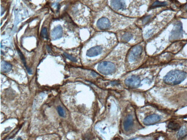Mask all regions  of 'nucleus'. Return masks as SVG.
I'll return each instance as SVG.
<instances>
[{"label": "nucleus", "mask_w": 187, "mask_h": 140, "mask_svg": "<svg viewBox=\"0 0 187 140\" xmlns=\"http://www.w3.org/2000/svg\"><path fill=\"white\" fill-rule=\"evenodd\" d=\"M105 49V47H103V45L98 44L93 45V46L91 47L86 52V56L89 57H94L99 56L103 52V50Z\"/></svg>", "instance_id": "obj_4"}, {"label": "nucleus", "mask_w": 187, "mask_h": 140, "mask_svg": "<svg viewBox=\"0 0 187 140\" xmlns=\"http://www.w3.org/2000/svg\"><path fill=\"white\" fill-rule=\"evenodd\" d=\"M97 69L99 72L102 74L109 75L115 72L116 67L111 62L103 61L99 63Z\"/></svg>", "instance_id": "obj_2"}, {"label": "nucleus", "mask_w": 187, "mask_h": 140, "mask_svg": "<svg viewBox=\"0 0 187 140\" xmlns=\"http://www.w3.org/2000/svg\"><path fill=\"white\" fill-rule=\"evenodd\" d=\"M151 18V16H148L144 18L143 20V23H147L150 20V19Z\"/></svg>", "instance_id": "obj_21"}, {"label": "nucleus", "mask_w": 187, "mask_h": 140, "mask_svg": "<svg viewBox=\"0 0 187 140\" xmlns=\"http://www.w3.org/2000/svg\"><path fill=\"white\" fill-rule=\"evenodd\" d=\"M185 9L186 10V11H187V5H186L185 7Z\"/></svg>", "instance_id": "obj_22"}, {"label": "nucleus", "mask_w": 187, "mask_h": 140, "mask_svg": "<svg viewBox=\"0 0 187 140\" xmlns=\"http://www.w3.org/2000/svg\"><path fill=\"white\" fill-rule=\"evenodd\" d=\"M167 5H168V3L166 2H156L153 4L152 7V8H155L157 7L165 6Z\"/></svg>", "instance_id": "obj_18"}, {"label": "nucleus", "mask_w": 187, "mask_h": 140, "mask_svg": "<svg viewBox=\"0 0 187 140\" xmlns=\"http://www.w3.org/2000/svg\"><path fill=\"white\" fill-rule=\"evenodd\" d=\"M143 51V47L141 45H138L134 47L129 55L128 59L130 61L133 63L137 61L141 57Z\"/></svg>", "instance_id": "obj_3"}, {"label": "nucleus", "mask_w": 187, "mask_h": 140, "mask_svg": "<svg viewBox=\"0 0 187 140\" xmlns=\"http://www.w3.org/2000/svg\"><path fill=\"white\" fill-rule=\"evenodd\" d=\"M168 128L173 130H177L179 129L180 126L179 124L177 123L171 122L169 123L168 125Z\"/></svg>", "instance_id": "obj_16"}, {"label": "nucleus", "mask_w": 187, "mask_h": 140, "mask_svg": "<svg viewBox=\"0 0 187 140\" xmlns=\"http://www.w3.org/2000/svg\"><path fill=\"white\" fill-rule=\"evenodd\" d=\"M96 26L99 29L105 30L110 29L111 27V24L108 18L106 17H103L98 20Z\"/></svg>", "instance_id": "obj_6"}, {"label": "nucleus", "mask_w": 187, "mask_h": 140, "mask_svg": "<svg viewBox=\"0 0 187 140\" xmlns=\"http://www.w3.org/2000/svg\"><path fill=\"white\" fill-rule=\"evenodd\" d=\"M182 30L181 23L178 22L174 26L170 36V40H174L179 39L182 37Z\"/></svg>", "instance_id": "obj_5"}, {"label": "nucleus", "mask_w": 187, "mask_h": 140, "mask_svg": "<svg viewBox=\"0 0 187 140\" xmlns=\"http://www.w3.org/2000/svg\"><path fill=\"white\" fill-rule=\"evenodd\" d=\"M125 84L127 87L136 88L140 86L141 81L139 77L135 76H130L126 79Z\"/></svg>", "instance_id": "obj_7"}, {"label": "nucleus", "mask_w": 187, "mask_h": 140, "mask_svg": "<svg viewBox=\"0 0 187 140\" xmlns=\"http://www.w3.org/2000/svg\"><path fill=\"white\" fill-rule=\"evenodd\" d=\"M187 134V129L185 127H182L180 128L177 134L178 137L179 138H184Z\"/></svg>", "instance_id": "obj_15"}, {"label": "nucleus", "mask_w": 187, "mask_h": 140, "mask_svg": "<svg viewBox=\"0 0 187 140\" xmlns=\"http://www.w3.org/2000/svg\"><path fill=\"white\" fill-rule=\"evenodd\" d=\"M133 123L134 121L132 116L131 115H128L124 121V127L125 130L127 131H129L132 127Z\"/></svg>", "instance_id": "obj_11"}, {"label": "nucleus", "mask_w": 187, "mask_h": 140, "mask_svg": "<svg viewBox=\"0 0 187 140\" xmlns=\"http://www.w3.org/2000/svg\"><path fill=\"white\" fill-rule=\"evenodd\" d=\"M41 36H42V38L46 39H48V37L47 29L45 27L42 28V31H41Z\"/></svg>", "instance_id": "obj_17"}, {"label": "nucleus", "mask_w": 187, "mask_h": 140, "mask_svg": "<svg viewBox=\"0 0 187 140\" xmlns=\"http://www.w3.org/2000/svg\"><path fill=\"white\" fill-rule=\"evenodd\" d=\"M19 139H21V138H18L17 139V140H19Z\"/></svg>", "instance_id": "obj_23"}, {"label": "nucleus", "mask_w": 187, "mask_h": 140, "mask_svg": "<svg viewBox=\"0 0 187 140\" xmlns=\"http://www.w3.org/2000/svg\"><path fill=\"white\" fill-rule=\"evenodd\" d=\"M17 51L18 54H19L20 57L21 59V60H22L23 63L24 65L25 68H26L27 69V70L28 73L30 74H32V70H31V69L29 68L27 66L26 60H25V59L24 56V55L19 49H18V50L17 49Z\"/></svg>", "instance_id": "obj_14"}, {"label": "nucleus", "mask_w": 187, "mask_h": 140, "mask_svg": "<svg viewBox=\"0 0 187 140\" xmlns=\"http://www.w3.org/2000/svg\"><path fill=\"white\" fill-rule=\"evenodd\" d=\"M186 73L180 70H171L163 78L166 84L170 85H176L180 84L185 80Z\"/></svg>", "instance_id": "obj_1"}, {"label": "nucleus", "mask_w": 187, "mask_h": 140, "mask_svg": "<svg viewBox=\"0 0 187 140\" xmlns=\"http://www.w3.org/2000/svg\"><path fill=\"white\" fill-rule=\"evenodd\" d=\"M110 5L116 11H124L127 8L125 0H111Z\"/></svg>", "instance_id": "obj_8"}, {"label": "nucleus", "mask_w": 187, "mask_h": 140, "mask_svg": "<svg viewBox=\"0 0 187 140\" xmlns=\"http://www.w3.org/2000/svg\"><path fill=\"white\" fill-rule=\"evenodd\" d=\"M63 54L65 57L69 59V60L71 61H72L73 62H77V59H76V58L72 56L71 55L69 54L66 53H64Z\"/></svg>", "instance_id": "obj_20"}, {"label": "nucleus", "mask_w": 187, "mask_h": 140, "mask_svg": "<svg viewBox=\"0 0 187 140\" xmlns=\"http://www.w3.org/2000/svg\"><path fill=\"white\" fill-rule=\"evenodd\" d=\"M161 117L157 114H152L145 118L143 121L144 124L150 126L156 123L161 121Z\"/></svg>", "instance_id": "obj_10"}, {"label": "nucleus", "mask_w": 187, "mask_h": 140, "mask_svg": "<svg viewBox=\"0 0 187 140\" xmlns=\"http://www.w3.org/2000/svg\"><path fill=\"white\" fill-rule=\"evenodd\" d=\"M57 112L59 115L61 117H65V113L63 109L60 106L57 107Z\"/></svg>", "instance_id": "obj_19"}, {"label": "nucleus", "mask_w": 187, "mask_h": 140, "mask_svg": "<svg viewBox=\"0 0 187 140\" xmlns=\"http://www.w3.org/2000/svg\"><path fill=\"white\" fill-rule=\"evenodd\" d=\"M134 37V35L131 32H125L122 34L120 39L123 42H127L131 41Z\"/></svg>", "instance_id": "obj_13"}, {"label": "nucleus", "mask_w": 187, "mask_h": 140, "mask_svg": "<svg viewBox=\"0 0 187 140\" xmlns=\"http://www.w3.org/2000/svg\"><path fill=\"white\" fill-rule=\"evenodd\" d=\"M63 34V28L61 25H58L52 30L51 32V38L52 40H56L61 39Z\"/></svg>", "instance_id": "obj_9"}, {"label": "nucleus", "mask_w": 187, "mask_h": 140, "mask_svg": "<svg viewBox=\"0 0 187 140\" xmlns=\"http://www.w3.org/2000/svg\"><path fill=\"white\" fill-rule=\"evenodd\" d=\"M1 72L7 73L11 71L12 66L8 62L3 61L1 62Z\"/></svg>", "instance_id": "obj_12"}]
</instances>
